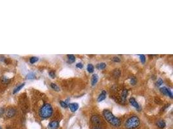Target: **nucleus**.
<instances>
[{
  "label": "nucleus",
  "mask_w": 173,
  "mask_h": 129,
  "mask_svg": "<svg viewBox=\"0 0 173 129\" xmlns=\"http://www.w3.org/2000/svg\"><path fill=\"white\" fill-rule=\"evenodd\" d=\"M160 92H161V93L164 95H166V96H170L172 98H173V94H172V92H171V90L169 89H167L166 87H161V89H160Z\"/></svg>",
  "instance_id": "nucleus-5"
},
{
  "label": "nucleus",
  "mask_w": 173,
  "mask_h": 129,
  "mask_svg": "<svg viewBox=\"0 0 173 129\" xmlns=\"http://www.w3.org/2000/svg\"><path fill=\"white\" fill-rule=\"evenodd\" d=\"M1 83H3V84H8V83L10 81V80L9 79V78H7V77H5V76H4V77H1Z\"/></svg>",
  "instance_id": "nucleus-17"
},
{
  "label": "nucleus",
  "mask_w": 173,
  "mask_h": 129,
  "mask_svg": "<svg viewBox=\"0 0 173 129\" xmlns=\"http://www.w3.org/2000/svg\"><path fill=\"white\" fill-rule=\"evenodd\" d=\"M140 120L138 116H132L126 120L125 123V127L128 129H134L139 125Z\"/></svg>",
  "instance_id": "nucleus-3"
},
{
  "label": "nucleus",
  "mask_w": 173,
  "mask_h": 129,
  "mask_svg": "<svg viewBox=\"0 0 173 129\" xmlns=\"http://www.w3.org/2000/svg\"><path fill=\"white\" fill-rule=\"evenodd\" d=\"M120 74H121V72H120V71H119V69H115V71H114V75H115V76H117V77H118V76H120Z\"/></svg>",
  "instance_id": "nucleus-24"
},
{
  "label": "nucleus",
  "mask_w": 173,
  "mask_h": 129,
  "mask_svg": "<svg viewBox=\"0 0 173 129\" xmlns=\"http://www.w3.org/2000/svg\"><path fill=\"white\" fill-rule=\"evenodd\" d=\"M68 106H69V107L71 112H73L77 111V109L78 108V104L77 103H71L70 104H69Z\"/></svg>",
  "instance_id": "nucleus-9"
},
{
  "label": "nucleus",
  "mask_w": 173,
  "mask_h": 129,
  "mask_svg": "<svg viewBox=\"0 0 173 129\" xmlns=\"http://www.w3.org/2000/svg\"><path fill=\"white\" fill-rule=\"evenodd\" d=\"M106 63H99L97 65V68H98L99 70H102V69H104V68H106Z\"/></svg>",
  "instance_id": "nucleus-16"
},
{
  "label": "nucleus",
  "mask_w": 173,
  "mask_h": 129,
  "mask_svg": "<svg viewBox=\"0 0 173 129\" xmlns=\"http://www.w3.org/2000/svg\"><path fill=\"white\" fill-rule=\"evenodd\" d=\"M112 60H113L114 62H119V61H121L120 58H119L118 57H114V58H112Z\"/></svg>",
  "instance_id": "nucleus-28"
},
{
  "label": "nucleus",
  "mask_w": 173,
  "mask_h": 129,
  "mask_svg": "<svg viewBox=\"0 0 173 129\" xmlns=\"http://www.w3.org/2000/svg\"><path fill=\"white\" fill-rule=\"evenodd\" d=\"M87 70L90 73H92L94 71V67L92 64H89L87 67Z\"/></svg>",
  "instance_id": "nucleus-20"
},
{
  "label": "nucleus",
  "mask_w": 173,
  "mask_h": 129,
  "mask_svg": "<svg viewBox=\"0 0 173 129\" xmlns=\"http://www.w3.org/2000/svg\"><path fill=\"white\" fill-rule=\"evenodd\" d=\"M136 82H137V80L135 77H132L130 80V83L132 85H135L136 84Z\"/></svg>",
  "instance_id": "nucleus-26"
},
{
  "label": "nucleus",
  "mask_w": 173,
  "mask_h": 129,
  "mask_svg": "<svg viewBox=\"0 0 173 129\" xmlns=\"http://www.w3.org/2000/svg\"><path fill=\"white\" fill-rule=\"evenodd\" d=\"M106 97V92L105 90H102V92L99 94V97H98V98H97V101H99V102L103 101L104 99H105Z\"/></svg>",
  "instance_id": "nucleus-10"
},
{
  "label": "nucleus",
  "mask_w": 173,
  "mask_h": 129,
  "mask_svg": "<svg viewBox=\"0 0 173 129\" xmlns=\"http://www.w3.org/2000/svg\"><path fill=\"white\" fill-rule=\"evenodd\" d=\"M49 74L50 77H51L52 78H55V73L53 72V71H50L49 72Z\"/></svg>",
  "instance_id": "nucleus-27"
},
{
  "label": "nucleus",
  "mask_w": 173,
  "mask_h": 129,
  "mask_svg": "<svg viewBox=\"0 0 173 129\" xmlns=\"http://www.w3.org/2000/svg\"><path fill=\"white\" fill-rule=\"evenodd\" d=\"M98 80H99V77L97 74H93L91 77V83L92 86H95V85L97 84V83L98 82Z\"/></svg>",
  "instance_id": "nucleus-11"
},
{
  "label": "nucleus",
  "mask_w": 173,
  "mask_h": 129,
  "mask_svg": "<svg viewBox=\"0 0 173 129\" xmlns=\"http://www.w3.org/2000/svg\"><path fill=\"white\" fill-rule=\"evenodd\" d=\"M25 83H22V84L21 85H18V86H17L15 89H14V91H13V94H16V93H17V92H18L19 91V90H21V89L23 88V87H24V85H25Z\"/></svg>",
  "instance_id": "nucleus-13"
},
{
  "label": "nucleus",
  "mask_w": 173,
  "mask_h": 129,
  "mask_svg": "<svg viewBox=\"0 0 173 129\" xmlns=\"http://www.w3.org/2000/svg\"><path fill=\"white\" fill-rule=\"evenodd\" d=\"M127 95H128V90L126 89L123 90V92H122V94H121V98H122V99L123 101H125L126 100Z\"/></svg>",
  "instance_id": "nucleus-14"
},
{
  "label": "nucleus",
  "mask_w": 173,
  "mask_h": 129,
  "mask_svg": "<svg viewBox=\"0 0 173 129\" xmlns=\"http://www.w3.org/2000/svg\"><path fill=\"white\" fill-rule=\"evenodd\" d=\"M38 61V58L37 57H32L30 58V63L32 64L35 63L36 62Z\"/></svg>",
  "instance_id": "nucleus-21"
},
{
  "label": "nucleus",
  "mask_w": 173,
  "mask_h": 129,
  "mask_svg": "<svg viewBox=\"0 0 173 129\" xmlns=\"http://www.w3.org/2000/svg\"><path fill=\"white\" fill-rule=\"evenodd\" d=\"M157 126L159 127V129H164L166 126V123L163 120H159L157 122Z\"/></svg>",
  "instance_id": "nucleus-12"
},
{
  "label": "nucleus",
  "mask_w": 173,
  "mask_h": 129,
  "mask_svg": "<svg viewBox=\"0 0 173 129\" xmlns=\"http://www.w3.org/2000/svg\"><path fill=\"white\" fill-rule=\"evenodd\" d=\"M16 114V110L14 108H8L6 111V116L8 117H13Z\"/></svg>",
  "instance_id": "nucleus-7"
},
{
  "label": "nucleus",
  "mask_w": 173,
  "mask_h": 129,
  "mask_svg": "<svg viewBox=\"0 0 173 129\" xmlns=\"http://www.w3.org/2000/svg\"><path fill=\"white\" fill-rule=\"evenodd\" d=\"M59 127V123L57 121H51L48 125L49 129H58Z\"/></svg>",
  "instance_id": "nucleus-6"
},
{
  "label": "nucleus",
  "mask_w": 173,
  "mask_h": 129,
  "mask_svg": "<svg viewBox=\"0 0 173 129\" xmlns=\"http://www.w3.org/2000/svg\"><path fill=\"white\" fill-rule=\"evenodd\" d=\"M0 129H1V127H0Z\"/></svg>",
  "instance_id": "nucleus-31"
},
{
  "label": "nucleus",
  "mask_w": 173,
  "mask_h": 129,
  "mask_svg": "<svg viewBox=\"0 0 173 129\" xmlns=\"http://www.w3.org/2000/svg\"><path fill=\"white\" fill-rule=\"evenodd\" d=\"M26 77L27 79H28V80H33V79L36 78V76L33 72H31L29 73L27 75Z\"/></svg>",
  "instance_id": "nucleus-18"
},
{
  "label": "nucleus",
  "mask_w": 173,
  "mask_h": 129,
  "mask_svg": "<svg viewBox=\"0 0 173 129\" xmlns=\"http://www.w3.org/2000/svg\"><path fill=\"white\" fill-rule=\"evenodd\" d=\"M163 81L162 79L159 78V79H158V80L157 81L156 84V85L157 87H159V86H161V85L163 84Z\"/></svg>",
  "instance_id": "nucleus-23"
},
{
  "label": "nucleus",
  "mask_w": 173,
  "mask_h": 129,
  "mask_svg": "<svg viewBox=\"0 0 173 129\" xmlns=\"http://www.w3.org/2000/svg\"><path fill=\"white\" fill-rule=\"evenodd\" d=\"M91 122H92L93 124L95 125H99L102 122L101 119L97 115L93 116L91 118Z\"/></svg>",
  "instance_id": "nucleus-4"
},
{
  "label": "nucleus",
  "mask_w": 173,
  "mask_h": 129,
  "mask_svg": "<svg viewBox=\"0 0 173 129\" xmlns=\"http://www.w3.org/2000/svg\"><path fill=\"white\" fill-rule=\"evenodd\" d=\"M53 110L52 106L49 103H45L41 107L40 110L39 111V114L43 119H47L50 117L53 114Z\"/></svg>",
  "instance_id": "nucleus-2"
},
{
  "label": "nucleus",
  "mask_w": 173,
  "mask_h": 129,
  "mask_svg": "<svg viewBox=\"0 0 173 129\" xmlns=\"http://www.w3.org/2000/svg\"></svg>",
  "instance_id": "nucleus-32"
},
{
  "label": "nucleus",
  "mask_w": 173,
  "mask_h": 129,
  "mask_svg": "<svg viewBox=\"0 0 173 129\" xmlns=\"http://www.w3.org/2000/svg\"><path fill=\"white\" fill-rule=\"evenodd\" d=\"M67 58H68L69 63H73L75 61V57L73 54H69V55H67Z\"/></svg>",
  "instance_id": "nucleus-15"
},
{
  "label": "nucleus",
  "mask_w": 173,
  "mask_h": 129,
  "mask_svg": "<svg viewBox=\"0 0 173 129\" xmlns=\"http://www.w3.org/2000/svg\"><path fill=\"white\" fill-rule=\"evenodd\" d=\"M102 114H103V116L105 118V120H106L110 124L116 127L120 126L121 123L120 119L116 116H115L110 110H104Z\"/></svg>",
  "instance_id": "nucleus-1"
},
{
  "label": "nucleus",
  "mask_w": 173,
  "mask_h": 129,
  "mask_svg": "<svg viewBox=\"0 0 173 129\" xmlns=\"http://www.w3.org/2000/svg\"><path fill=\"white\" fill-rule=\"evenodd\" d=\"M51 87L54 90H56V91H60L59 87H58L57 85L55 84V83H51Z\"/></svg>",
  "instance_id": "nucleus-19"
},
{
  "label": "nucleus",
  "mask_w": 173,
  "mask_h": 129,
  "mask_svg": "<svg viewBox=\"0 0 173 129\" xmlns=\"http://www.w3.org/2000/svg\"><path fill=\"white\" fill-rule=\"evenodd\" d=\"M60 105H61V106H62V107H64V108H66V107H67V106H68V105L67 104L66 101H60Z\"/></svg>",
  "instance_id": "nucleus-25"
},
{
  "label": "nucleus",
  "mask_w": 173,
  "mask_h": 129,
  "mask_svg": "<svg viewBox=\"0 0 173 129\" xmlns=\"http://www.w3.org/2000/svg\"><path fill=\"white\" fill-rule=\"evenodd\" d=\"M129 102H130L131 105H132L134 107H135V108H137V109H139L140 108L139 105L138 104V103L137 102V101L135 100V98H130L129 99Z\"/></svg>",
  "instance_id": "nucleus-8"
},
{
  "label": "nucleus",
  "mask_w": 173,
  "mask_h": 129,
  "mask_svg": "<svg viewBox=\"0 0 173 129\" xmlns=\"http://www.w3.org/2000/svg\"><path fill=\"white\" fill-rule=\"evenodd\" d=\"M76 67L77 68H83V65L82 63H78L76 65Z\"/></svg>",
  "instance_id": "nucleus-29"
},
{
  "label": "nucleus",
  "mask_w": 173,
  "mask_h": 129,
  "mask_svg": "<svg viewBox=\"0 0 173 129\" xmlns=\"http://www.w3.org/2000/svg\"><path fill=\"white\" fill-rule=\"evenodd\" d=\"M4 112H5L4 108H2V107H0V116H1L4 114Z\"/></svg>",
  "instance_id": "nucleus-30"
},
{
  "label": "nucleus",
  "mask_w": 173,
  "mask_h": 129,
  "mask_svg": "<svg viewBox=\"0 0 173 129\" xmlns=\"http://www.w3.org/2000/svg\"><path fill=\"white\" fill-rule=\"evenodd\" d=\"M139 58L140 59H141V63H144L145 62V61H146V58H145V55H143V54H140Z\"/></svg>",
  "instance_id": "nucleus-22"
}]
</instances>
